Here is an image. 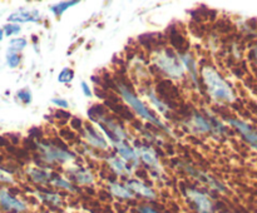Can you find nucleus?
Returning <instances> with one entry per match:
<instances>
[{"instance_id": "f257e3e1", "label": "nucleus", "mask_w": 257, "mask_h": 213, "mask_svg": "<svg viewBox=\"0 0 257 213\" xmlns=\"http://www.w3.org/2000/svg\"><path fill=\"white\" fill-rule=\"evenodd\" d=\"M201 78H202L206 90L213 100L226 103L235 100V93L231 85L221 77V74L215 68L210 65H203L201 68Z\"/></svg>"}, {"instance_id": "f03ea898", "label": "nucleus", "mask_w": 257, "mask_h": 213, "mask_svg": "<svg viewBox=\"0 0 257 213\" xmlns=\"http://www.w3.org/2000/svg\"><path fill=\"white\" fill-rule=\"evenodd\" d=\"M117 88H118V90H119L120 95H122L123 100H124V102L127 103V104L130 105V107L132 108V109L135 110V112L137 113L141 118L148 120V122L152 123V124L157 125V127H160L161 129L165 130L166 133H170V134H172V132H171L170 128H168L167 125H166L165 123H163L162 120H161L160 118H158L157 115H156L155 113H153L152 110L147 107V104H145V103H143L142 100H141L140 98H138L137 95H136L135 93H133L132 90H131L130 88L124 84V83L118 82Z\"/></svg>"}, {"instance_id": "7ed1b4c3", "label": "nucleus", "mask_w": 257, "mask_h": 213, "mask_svg": "<svg viewBox=\"0 0 257 213\" xmlns=\"http://www.w3.org/2000/svg\"><path fill=\"white\" fill-rule=\"evenodd\" d=\"M152 62L163 74L173 80H180L185 77V67L178 54L170 49H161L153 53Z\"/></svg>"}, {"instance_id": "20e7f679", "label": "nucleus", "mask_w": 257, "mask_h": 213, "mask_svg": "<svg viewBox=\"0 0 257 213\" xmlns=\"http://www.w3.org/2000/svg\"><path fill=\"white\" fill-rule=\"evenodd\" d=\"M89 117L105 133L110 143L125 142L127 140L128 134L124 128L119 123L115 122L113 118H110L109 115L104 114L102 110H99L98 108H93L89 110Z\"/></svg>"}, {"instance_id": "39448f33", "label": "nucleus", "mask_w": 257, "mask_h": 213, "mask_svg": "<svg viewBox=\"0 0 257 213\" xmlns=\"http://www.w3.org/2000/svg\"><path fill=\"white\" fill-rule=\"evenodd\" d=\"M37 147L42 159L48 164H54V163L63 164V163H70L75 159V155L69 150L63 149L49 142L37 143Z\"/></svg>"}, {"instance_id": "423d86ee", "label": "nucleus", "mask_w": 257, "mask_h": 213, "mask_svg": "<svg viewBox=\"0 0 257 213\" xmlns=\"http://www.w3.org/2000/svg\"><path fill=\"white\" fill-rule=\"evenodd\" d=\"M185 195L188 203L197 213H215V205H213L212 200L202 190L193 187H187L185 189Z\"/></svg>"}, {"instance_id": "0eeeda50", "label": "nucleus", "mask_w": 257, "mask_h": 213, "mask_svg": "<svg viewBox=\"0 0 257 213\" xmlns=\"http://www.w3.org/2000/svg\"><path fill=\"white\" fill-rule=\"evenodd\" d=\"M136 149H137L138 155H140V159L142 160L147 167H150L151 173H152L156 178L160 177L161 172H162V165H161L155 150L151 147H148V145H141L140 148H136Z\"/></svg>"}, {"instance_id": "6e6552de", "label": "nucleus", "mask_w": 257, "mask_h": 213, "mask_svg": "<svg viewBox=\"0 0 257 213\" xmlns=\"http://www.w3.org/2000/svg\"><path fill=\"white\" fill-rule=\"evenodd\" d=\"M0 207L7 212L23 213L28 209L25 202L13 195L5 188H0Z\"/></svg>"}, {"instance_id": "1a4fd4ad", "label": "nucleus", "mask_w": 257, "mask_h": 213, "mask_svg": "<svg viewBox=\"0 0 257 213\" xmlns=\"http://www.w3.org/2000/svg\"><path fill=\"white\" fill-rule=\"evenodd\" d=\"M83 138L85 142L90 145L92 148L99 150L108 149V142L102 133L97 129L93 124H85L83 127Z\"/></svg>"}, {"instance_id": "9d476101", "label": "nucleus", "mask_w": 257, "mask_h": 213, "mask_svg": "<svg viewBox=\"0 0 257 213\" xmlns=\"http://www.w3.org/2000/svg\"><path fill=\"white\" fill-rule=\"evenodd\" d=\"M183 169H185L190 175L195 177L196 179L201 180L202 183H206V184H207L210 188H212V189L217 190V192H221V193L226 192L225 185H223L220 180L216 179V178L211 177V175L207 174V173L202 172V170L197 169V168L192 167V165L190 164H183Z\"/></svg>"}, {"instance_id": "9b49d317", "label": "nucleus", "mask_w": 257, "mask_h": 213, "mask_svg": "<svg viewBox=\"0 0 257 213\" xmlns=\"http://www.w3.org/2000/svg\"><path fill=\"white\" fill-rule=\"evenodd\" d=\"M112 145L114 147L115 152L118 153V155L123 160H125L133 168L138 167V164H140V155H138V152L136 148H133L132 145H130L125 142H114L112 143Z\"/></svg>"}, {"instance_id": "f8f14e48", "label": "nucleus", "mask_w": 257, "mask_h": 213, "mask_svg": "<svg viewBox=\"0 0 257 213\" xmlns=\"http://www.w3.org/2000/svg\"><path fill=\"white\" fill-rule=\"evenodd\" d=\"M188 127L195 130L198 134H207L212 132V124H211L210 118L205 117L201 113L193 112L188 119Z\"/></svg>"}, {"instance_id": "ddd939ff", "label": "nucleus", "mask_w": 257, "mask_h": 213, "mask_svg": "<svg viewBox=\"0 0 257 213\" xmlns=\"http://www.w3.org/2000/svg\"><path fill=\"white\" fill-rule=\"evenodd\" d=\"M40 20V13L37 9H19L8 17V22L13 24L20 23H37Z\"/></svg>"}, {"instance_id": "4468645a", "label": "nucleus", "mask_w": 257, "mask_h": 213, "mask_svg": "<svg viewBox=\"0 0 257 213\" xmlns=\"http://www.w3.org/2000/svg\"><path fill=\"white\" fill-rule=\"evenodd\" d=\"M107 163L115 175H119V177H131V175H132V165L128 164L125 160H123L122 158L118 157V155H109V157L107 158Z\"/></svg>"}, {"instance_id": "2eb2a0df", "label": "nucleus", "mask_w": 257, "mask_h": 213, "mask_svg": "<svg viewBox=\"0 0 257 213\" xmlns=\"http://www.w3.org/2000/svg\"><path fill=\"white\" fill-rule=\"evenodd\" d=\"M125 187L133 192V194H138L141 197L146 198V199H156L157 198V193L152 189L151 187H148L146 183H143L142 180L138 179H128L125 183Z\"/></svg>"}, {"instance_id": "dca6fc26", "label": "nucleus", "mask_w": 257, "mask_h": 213, "mask_svg": "<svg viewBox=\"0 0 257 213\" xmlns=\"http://www.w3.org/2000/svg\"><path fill=\"white\" fill-rule=\"evenodd\" d=\"M228 123H230L232 127H235L238 132L242 134V137L245 138L246 142L250 143L252 147L257 148V132L253 129L251 125H248L247 123L242 122V120H238V119H228Z\"/></svg>"}, {"instance_id": "f3484780", "label": "nucleus", "mask_w": 257, "mask_h": 213, "mask_svg": "<svg viewBox=\"0 0 257 213\" xmlns=\"http://www.w3.org/2000/svg\"><path fill=\"white\" fill-rule=\"evenodd\" d=\"M27 174L30 179L37 184H50L52 178L54 173L52 170L47 169V168H40V167H30L27 169Z\"/></svg>"}, {"instance_id": "a211bd4d", "label": "nucleus", "mask_w": 257, "mask_h": 213, "mask_svg": "<svg viewBox=\"0 0 257 213\" xmlns=\"http://www.w3.org/2000/svg\"><path fill=\"white\" fill-rule=\"evenodd\" d=\"M178 57H180L181 62H182L183 67H185V72L187 70L188 75H190L193 84L197 88L200 87V82H198V67L195 58L191 54H188V53H183V54H180Z\"/></svg>"}, {"instance_id": "6ab92c4d", "label": "nucleus", "mask_w": 257, "mask_h": 213, "mask_svg": "<svg viewBox=\"0 0 257 213\" xmlns=\"http://www.w3.org/2000/svg\"><path fill=\"white\" fill-rule=\"evenodd\" d=\"M70 177L78 183V184L82 185H89L94 182V175L90 173V170H88L87 168L83 167H73L68 170Z\"/></svg>"}, {"instance_id": "aec40b11", "label": "nucleus", "mask_w": 257, "mask_h": 213, "mask_svg": "<svg viewBox=\"0 0 257 213\" xmlns=\"http://www.w3.org/2000/svg\"><path fill=\"white\" fill-rule=\"evenodd\" d=\"M109 190L114 197L120 198V199H133V198H135L133 192H131L125 185L120 184V183L118 182H110Z\"/></svg>"}, {"instance_id": "412c9836", "label": "nucleus", "mask_w": 257, "mask_h": 213, "mask_svg": "<svg viewBox=\"0 0 257 213\" xmlns=\"http://www.w3.org/2000/svg\"><path fill=\"white\" fill-rule=\"evenodd\" d=\"M38 198L45 204L53 205V207H60L63 204V199L60 194L53 192H37Z\"/></svg>"}, {"instance_id": "4be33fe9", "label": "nucleus", "mask_w": 257, "mask_h": 213, "mask_svg": "<svg viewBox=\"0 0 257 213\" xmlns=\"http://www.w3.org/2000/svg\"><path fill=\"white\" fill-rule=\"evenodd\" d=\"M50 184L54 185V187L57 188H62V189L68 190V192H72V193L77 192V188L74 187V184H73L70 180H68L67 178L62 177V175H57V174L53 175Z\"/></svg>"}, {"instance_id": "5701e85b", "label": "nucleus", "mask_w": 257, "mask_h": 213, "mask_svg": "<svg viewBox=\"0 0 257 213\" xmlns=\"http://www.w3.org/2000/svg\"><path fill=\"white\" fill-rule=\"evenodd\" d=\"M77 4H79V2H75V0H73V2H62L58 3V4L55 5H52V7L49 8V10L54 14V17H62V15L64 14L65 10H68L69 8L74 7V5Z\"/></svg>"}, {"instance_id": "b1692460", "label": "nucleus", "mask_w": 257, "mask_h": 213, "mask_svg": "<svg viewBox=\"0 0 257 213\" xmlns=\"http://www.w3.org/2000/svg\"><path fill=\"white\" fill-rule=\"evenodd\" d=\"M27 47H28V40L25 39V38H22V37L13 38V39L9 42L8 52L18 53V54H19V53L23 52Z\"/></svg>"}, {"instance_id": "393cba45", "label": "nucleus", "mask_w": 257, "mask_h": 213, "mask_svg": "<svg viewBox=\"0 0 257 213\" xmlns=\"http://www.w3.org/2000/svg\"><path fill=\"white\" fill-rule=\"evenodd\" d=\"M145 93H146V95H147L148 99H150L151 102H152L153 104H155L156 107H157L158 112L163 113V114H165V113H167L168 110H170V108H168V105L166 104V103H163L162 100H161L160 98H158L157 95H156V93L153 92V90L147 89Z\"/></svg>"}, {"instance_id": "a878e982", "label": "nucleus", "mask_w": 257, "mask_h": 213, "mask_svg": "<svg viewBox=\"0 0 257 213\" xmlns=\"http://www.w3.org/2000/svg\"><path fill=\"white\" fill-rule=\"evenodd\" d=\"M17 99L24 105L30 104L33 100L32 90H30L29 88H22V89H19L17 92Z\"/></svg>"}, {"instance_id": "bb28decb", "label": "nucleus", "mask_w": 257, "mask_h": 213, "mask_svg": "<svg viewBox=\"0 0 257 213\" xmlns=\"http://www.w3.org/2000/svg\"><path fill=\"white\" fill-rule=\"evenodd\" d=\"M73 79H74V72L70 68H64V69L60 70L59 75H58V82L62 83V84H68Z\"/></svg>"}, {"instance_id": "cd10ccee", "label": "nucleus", "mask_w": 257, "mask_h": 213, "mask_svg": "<svg viewBox=\"0 0 257 213\" xmlns=\"http://www.w3.org/2000/svg\"><path fill=\"white\" fill-rule=\"evenodd\" d=\"M20 62H22V58H20V54L13 52L7 53V64L8 67L12 68V69H15L20 65Z\"/></svg>"}, {"instance_id": "c85d7f7f", "label": "nucleus", "mask_w": 257, "mask_h": 213, "mask_svg": "<svg viewBox=\"0 0 257 213\" xmlns=\"http://www.w3.org/2000/svg\"><path fill=\"white\" fill-rule=\"evenodd\" d=\"M3 32H4L5 37H14V35H18L20 32H22V28H20L19 24H13V23H9V24L3 27Z\"/></svg>"}, {"instance_id": "c756f323", "label": "nucleus", "mask_w": 257, "mask_h": 213, "mask_svg": "<svg viewBox=\"0 0 257 213\" xmlns=\"http://www.w3.org/2000/svg\"><path fill=\"white\" fill-rule=\"evenodd\" d=\"M0 183H4V184H13L14 183V178L12 177V174L3 170L2 168H0Z\"/></svg>"}, {"instance_id": "7c9ffc66", "label": "nucleus", "mask_w": 257, "mask_h": 213, "mask_svg": "<svg viewBox=\"0 0 257 213\" xmlns=\"http://www.w3.org/2000/svg\"><path fill=\"white\" fill-rule=\"evenodd\" d=\"M52 103L55 105V107H59V108H68L69 107V102L64 98H52Z\"/></svg>"}, {"instance_id": "2f4dec72", "label": "nucleus", "mask_w": 257, "mask_h": 213, "mask_svg": "<svg viewBox=\"0 0 257 213\" xmlns=\"http://www.w3.org/2000/svg\"><path fill=\"white\" fill-rule=\"evenodd\" d=\"M80 89H82L83 94H84L87 98H92L93 97L92 89H90V87H89V85H88V83L84 82V80H83V82L80 83Z\"/></svg>"}, {"instance_id": "473e14b6", "label": "nucleus", "mask_w": 257, "mask_h": 213, "mask_svg": "<svg viewBox=\"0 0 257 213\" xmlns=\"http://www.w3.org/2000/svg\"><path fill=\"white\" fill-rule=\"evenodd\" d=\"M137 212L138 213H160L157 212L155 208L151 207V205H140V207L137 208Z\"/></svg>"}, {"instance_id": "72a5a7b5", "label": "nucleus", "mask_w": 257, "mask_h": 213, "mask_svg": "<svg viewBox=\"0 0 257 213\" xmlns=\"http://www.w3.org/2000/svg\"><path fill=\"white\" fill-rule=\"evenodd\" d=\"M252 55H253V59H255V62H256V64H257V47H255L253 48V50H252Z\"/></svg>"}, {"instance_id": "f704fd0d", "label": "nucleus", "mask_w": 257, "mask_h": 213, "mask_svg": "<svg viewBox=\"0 0 257 213\" xmlns=\"http://www.w3.org/2000/svg\"><path fill=\"white\" fill-rule=\"evenodd\" d=\"M4 32H3V28H0V42H2L3 39H4Z\"/></svg>"}, {"instance_id": "c9c22d12", "label": "nucleus", "mask_w": 257, "mask_h": 213, "mask_svg": "<svg viewBox=\"0 0 257 213\" xmlns=\"http://www.w3.org/2000/svg\"><path fill=\"white\" fill-rule=\"evenodd\" d=\"M222 213H230V212H222Z\"/></svg>"}, {"instance_id": "e433bc0d", "label": "nucleus", "mask_w": 257, "mask_h": 213, "mask_svg": "<svg viewBox=\"0 0 257 213\" xmlns=\"http://www.w3.org/2000/svg\"><path fill=\"white\" fill-rule=\"evenodd\" d=\"M64 213H69V212H64Z\"/></svg>"}]
</instances>
